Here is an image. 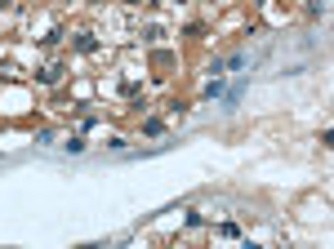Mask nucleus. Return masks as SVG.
Wrapping results in <instances>:
<instances>
[{"instance_id":"obj_1","label":"nucleus","mask_w":334,"mask_h":249,"mask_svg":"<svg viewBox=\"0 0 334 249\" xmlns=\"http://www.w3.org/2000/svg\"><path fill=\"white\" fill-rule=\"evenodd\" d=\"M9 5H14V0H0V9H9Z\"/></svg>"}]
</instances>
